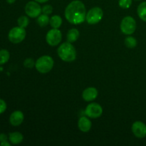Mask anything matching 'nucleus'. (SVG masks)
Here are the masks:
<instances>
[{
    "instance_id": "f257e3e1",
    "label": "nucleus",
    "mask_w": 146,
    "mask_h": 146,
    "mask_svg": "<svg viewBox=\"0 0 146 146\" xmlns=\"http://www.w3.org/2000/svg\"><path fill=\"white\" fill-rule=\"evenodd\" d=\"M65 17L71 24H82L86 17V10L84 3L79 0L71 1L66 8Z\"/></svg>"
},
{
    "instance_id": "f03ea898",
    "label": "nucleus",
    "mask_w": 146,
    "mask_h": 146,
    "mask_svg": "<svg viewBox=\"0 0 146 146\" xmlns=\"http://www.w3.org/2000/svg\"><path fill=\"white\" fill-rule=\"evenodd\" d=\"M58 56L66 62H72L76 58V51L70 42L63 43L57 50Z\"/></svg>"
},
{
    "instance_id": "7ed1b4c3",
    "label": "nucleus",
    "mask_w": 146,
    "mask_h": 146,
    "mask_svg": "<svg viewBox=\"0 0 146 146\" xmlns=\"http://www.w3.org/2000/svg\"><path fill=\"white\" fill-rule=\"evenodd\" d=\"M54 59L50 56H42L35 62V67L38 72L41 74H47L54 67Z\"/></svg>"
},
{
    "instance_id": "20e7f679",
    "label": "nucleus",
    "mask_w": 146,
    "mask_h": 146,
    "mask_svg": "<svg viewBox=\"0 0 146 146\" xmlns=\"http://www.w3.org/2000/svg\"><path fill=\"white\" fill-rule=\"evenodd\" d=\"M27 33L24 28L20 27H14L9 31L8 34L9 40L13 44H19L24 41Z\"/></svg>"
},
{
    "instance_id": "39448f33",
    "label": "nucleus",
    "mask_w": 146,
    "mask_h": 146,
    "mask_svg": "<svg viewBox=\"0 0 146 146\" xmlns=\"http://www.w3.org/2000/svg\"><path fill=\"white\" fill-rule=\"evenodd\" d=\"M136 29V21L132 17H125L123 19L121 23V30L124 34L131 35L133 34Z\"/></svg>"
},
{
    "instance_id": "423d86ee",
    "label": "nucleus",
    "mask_w": 146,
    "mask_h": 146,
    "mask_svg": "<svg viewBox=\"0 0 146 146\" xmlns=\"http://www.w3.org/2000/svg\"><path fill=\"white\" fill-rule=\"evenodd\" d=\"M104 17V11L100 7H96L90 9L86 14V21L89 24H98Z\"/></svg>"
},
{
    "instance_id": "0eeeda50",
    "label": "nucleus",
    "mask_w": 146,
    "mask_h": 146,
    "mask_svg": "<svg viewBox=\"0 0 146 146\" xmlns=\"http://www.w3.org/2000/svg\"><path fill=\"white\" fill-rule=\"evenodd\" d=\"M62 39V34L58 29H54L49 30L46 36V40L48 45L51 46H57Z\"/></svg>"
},
{
    "instance_id": "6e6552de",
    "label": "nucleus",
    "mask_w": 146,
    "mask_h": 146,
    "mask_svg": "<svg viewBox=\"0 0 146 146\" xmlns=\"http://www.w3.org/2000/svg\"><path fill=\"white\" fill-rule=\"evenodd\" d=\"M42 12L41 6L37 1H31L27 3L25 6V13L28 17L31 18L38 17Z\"/></svg>"
},
{
    "instance_id": "1a4fd4ad",
    "label": "nucleus",
    "mask_w": 146,
    "mask_h": 146,
    "mask_svg": "<svg viewBox=\"0 0 146 146\" xmlns=\"http://www.w3.org/2000/svg\"><path fill=\"white\" fill-rule=\"evenodd\" d=\"M85 113L91 118H99L103 113V108L101 106L97 103H91L87 106Z\"/></svg>"
},
{
    "instance_id": "9d476101",
    "label": "nucleus",
    "mask_w": 146,
    "mask_h": 146,
    "mask_svg": "<svg viewBox=\"0 0 146 146\" xmlns=\"http://www.w3.org/2000/svg\"><path fill=\"white\" fill-rule=\"evenodd\" d=\"M132 131L137 138H145L146 136V125L142 121H135L132 125Z\"/></svg>"
},
{
    "instance_id": "9b49d317",
    "label": "nucleus",
    "mask_w": 146,
    "mask_h": 146,
    "mask_svg": "<svg viewBox=\"0 0 146 146\" xmlns=\"http://www.w3.org/2000/svg\"><path fill=\"white\" fill-rule=\"evenodd\" d=\"M24 115L21 111H15L9 117V122L13 126H19L24 121Z\"/></svg>"
},
{
    "instance_id": "f8f14e48",
    "label": "nucleus",
    "mask_w": 146,
    "mask_h": 146,
    "mask_svg": "<svg viewBox=\"0 0 146 146\" xmlns=\"http://www.w3.org/2000/svg\"><path fill=\"white\" fill-rule=\"evenodd\" d=\"M98 96V91L94 87H89L87 88L83 91L82 97L84 101H92L95 100Z\"/></svg>"
},
{
    "instance_id": "ddd939ff",
    "label": "nucleus",
    "mask_w": 146,
    "mask_h": 146,
    "mask_svg": "<svg viewBox=\"0 0 146 146\" xmlns=\"http://www.w3.org/2000/svg\"><path fill=\"white\" fill-rule=\"evenodd\" d=\"M78 127L80 131H82V132H88L91 128V121L85 116L81 117L78 120Z\"/></svg>"
},
{
    "instance_id": "4468645a",
    "label": "nucleus",
    "mask_w": 146,
    "mask_h": 146,
    "mask_svg": "<svg viewBox=\"0 0 146 146\" xmlns=\"http://www.w3.org/2000/svg\"><path fill=\"white\" fill-rule=\"evenodd\" d=\"M9 141L14 145H17V144L21 143L23 141L24 137L23 135L19 132H14L9 133Z\"/></svg>"
},
{
    "instance_id": "2eb2a0df",
    "label": "nucleus",
    "mask_w": 146,
    "mask_h": 146,
    "mask_svg": "<svg viewBox=\"0 0 146 146\" xmlns=\"http://www.w3.org/2000/svg\"><path fill=\"white\" fill-rule=\"evenodd\" d=\"M79 37V31L76 29H71L67 34V41L70 43L75 42Z\"/></svg>"
},
{
    "instance_id": "dca6fc26",
    "label": "nucleus",
    "mask_w": 146,
    "mask_h": 146,
    "mask_svg": "<svg viewBox=\"0 0 146 146\" xmlns=\"http://www.w3.org/2000/svg\"><path fill=\"white\" fill-rule=\"evenodd\" d=\"M137 13L140 19L146 22V1H143L139 4L137 9Z\"/></svg>"
},
{
    "instance_id": "f3484780",
    "label": "nucleus",
    "mask_w": 146,
    "mask_h": 146,
    "mask_svg": "<svg viewBox=\"0 0 146 146\" xmlns=\"http://www.w3.org/2000/svg\"><path fill=\"white\" fill-rule=\"evenodd\" d=\"M50 25L54 29H58L62 24V18L58 15H54L50 19Z\"/></svg>"
},
{
    "instance_id": "a211bd4d",
    "label": "nucleus",
    "mask_w": 146,
    "mask_h": 146,
    "mask_svg": "<svg viewBox=\"0 0 146 146\" xmlns=\"http://www.w3.org/2000/svg\"><path fill=\"white\" fill-rule=\"evenodd\" d=\"M50 22V18L48 17V16L47 14H40L38 17L37 19V23H38V25L41 27H46V26L48 25Z\"/></svg>"
},
{
    "instance_id": "6ab92c4d",
    "label": "nucleus",
    "mask_w": 146,
    "mask_h": 146,
    "mask_svg": "<svg viewBox=\"0 0 146 146\" xmlns=\"http://www.w3.org/2000/svg\"><path fill=\"white\" fill-rule=\"evenodd\" d=\"M10 54L7 50H0V65H2V64H4L7 62H8Z\"/></svg>"
},
{
    "instance_id": "aec40b11",
    "label": "nucleus",
    "mask_w": 146,
    "mask_h": 146,
    "mask_svg": "<svg viewBox=\"0 0 146 146\" xmlns=\"http://www.w3.org/2000/svg\"><path fill=\"white\" fill-rule=\"evenodd\" d=\"M125 45L129 48H133L137 46V40L133 36H128L125 39Z\"/></svg>"
},
{
    "instance_id": "412c9836",
    "label": "nucleus",
    "mask_w": 146,
    "mask_h": 146,
    "mask_svg": "<svg viewBox=\"0 0 146 146\" xmlns=\"http://www.w3.org/2000/svg\"><path fill=\"white\" fill-rule=\"evenodd\" d=\"M17 23H18L19 27L25 29L29 24V19L27 16H21L17 20Z\"/></svg>"
},
{
    "instance_id": "4be33fe9",
    "label": "nucleus",
    "mask_w": 146,
    "mask_h": 146,
    "mask_svg": "<svg viewBox=\"0 0 146 146\" xmlns=\"http://www.w3.org/2000/svg\"><path fill=\"white\" fill-rule=\"evenodd\" d=\"M118 4L122 9H128L132 4V0H119Z\"/></svg>"
},
{
    "instance_id": "5701e85b",
    "label": "nucleus",
    "mask_w": 146,
    "mask_h": 146,
    "mask_svg": "<svg viewBox=\"0 0 146 146\" xmlns=\"http://www.w3.org/2000/svg\"><path fill=\"white\" fill-rule=\"evenodd\" d=\"M24 67L28 68H31L34 66H35V62H34V60L31 58H28L27 59H25V61H24Z\"/></svg>"
},
{
    "instance_id": "b1692460",
    "label": "nucleus",
    "mask_w": 146,
    "mask_h": 146,
    "mask_svg": "<svg viewBox=\"0 0 146 146\" xmlns=\"http://www.w3.org/2000/svg\"><path fill=\"white\" fill-rule=\"evenodd\" d=\"M41 10H42L43 14H47V15H49L52 13L53 11V7H51V5H48V4H46V5H44V7L41 8Z\"/></svg>"
},
{
    "instance_id": "393cba45",
    "label": "nucleus",
    "mask_w": 146,
    "mask_h": 146,
    "mask_svg": "<svg viewBox=\"0 0 146 146\" xmlns=\"http://www.w3.org/2000/svg\"><path fill=\"white\" fill-rule=\"evenodd\" d=\"M7 109V104L3 99L0 98V114L3 113Z\"/></svg>"
},
{
    "instance_id": "a878e982",
    "label": "nucleus",
    "mask_w": 146,
    "mask_h": 146,
    "mask_svg": "<svg viewBox=\"0 0 146 146\" xmlns=\"http://www.w3.org/2000/svg\"><path fill=\"white\" fill-rule=\"evenodd\" d=\"M8 139V137L5 133H1L0 134V143L4 142V141H7Z\"/></svg>"
},
{
    "instance_id": "bb28decb",
    "label": "nucleus",
    "mask_w": 146,
    "mask_h": 146,
    "mask_svg": "<svg viewBox=\"0 0 146 146\" xmlns=\"http://www.w3.org/2000/svg\"><path fill=\"white\" fill-rule=\"evenodd\" d=\"M0 146H10V143L7 142V141H4V142L0 143Z\"/></svg>"
},
{
    "instance_id": "cd10ccee",
    "label": "nucleus",
    "mask_w": 146,
    "mask_h": 146,
    "mask_svg": "<svg viewBox=\"0 0 146 146\" xmlns=\"http://www.w3.org/2000/svg\"><path fill=\"white\" fill-rule=\"evenodd\" d=\"M34 1H37V2L38 3H45L46 2V1H48V0H34Z\"/></svg>"
},
{
    "instance_id": "c85d7f7f",
    "label": "nucleus",
    "mask_w": 146,
    "mask_h": 146,
    "mask_svg": "<svg viewBox=\"0 0 146 146\" xmlns=\"http://www.w3.org/2000/svg\"><path fill=\"white\" fill-rule=\"evenodd\" d=\"M16 1V0H7V2L9 3V4H11L13 3H14Z\"/></svg>"
}]
</instances>
